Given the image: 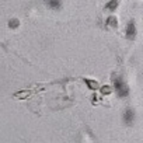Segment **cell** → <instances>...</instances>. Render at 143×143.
Wrapping results in <instances>:
<instances>
[{"instance_id":"obj_7","label":"cell","mask_w":143,"mask_h":143,"mask_svg":"<svg viewBox=\"0 0 143 143\" xmlns=\"http://www.w3.org/2000/svg\"><path fill=\"white\" fill-rule=\"evenodd\" d=\"M87 83H88L91 87H95V83H94V81H87Z\"/></svg>"},{"instance_id":"obj_6","label":"cell","mask_w":143,"mask_h":143,"mask_svg":"<svg viewBox=\"0 0 143 143\" xmlns=\"http://www.w3.org/2000/svg\"><path fill=\"white\" fill-rule=\"evenodd\" d=\"M17 25H18V21H17V20H11V21H10V27H13V28H16Z\"/></svg>"},{"instance_id":"obj_1","label":"cell","mask_w":143,"mask_h":143,"mask_svg":"<svg viewBox=\"0 0 143 143\" xmlns=\"http://www.w3.org/2000/svg\"><path fill=\"white\" fill-rule=\"evenodd\" d=\"M114 86H115V90L118 91L121 97H126L128 94H129V87L125 84V81L122 80L121 77H116L114 80Z\"/></svg>"},{"instance_id":"obj_4","label":"cell","mask_w":143,"mask_h":143,"mask_svg":"<svg viewBox=\"0 0 143 143\" xmlns=\"http://www.w3.org/2000/svg\"><path fill=\"white\" fill-rule=\"evenodd\" d=\"M48 6L52 7V9H59V7H60V3H59V1H49Z\"/></svg>"},{"instance_id":"obj_8","label":"cell","mask_w":143,"mask_h":143,"mask_svg":"<svg viewBox=\"0 0 143 143\" xmlns=\"http://www.w3.org/2000/svg\"><path fill=\"white\" fill-rule=\"evenodd\" d=\"M108 91H109L108 87H104V88H103V93H108Z\"/></svg>"},{"instance_id":"obj_3","label":"cell","mask_w":143,"mask_h":143,"mask_svg":"<svg viewBox=\"0 0 143 143\" xmlns=\"http://www.w3.org/2000/svg\"><path fill=\"white\" fill-rule=\"evenodd\" d=\"M126 34L129 38H133L135 34H136V29H135V24L133 23H129L128 24V27H126Z\"/></svg>"},{"instance_id":"obj_2","label":"cell","mask_w":143,"mask_h":143,"mask_svg":"<svg viewBox=\"0 0 143 143\" xmlns=\"http://www.w3.org/2000/svg\"><path fill=\"white\" fill-rule=\"evenodd\" d=\"M135 119V112H133V109H126L125 114H124V121H125L126 124H132Z\"/></svg>"},{"instance_id":"obj_5","label":"cell","mask_w":143,"mask_h":143,"mask_svg":"<svg viewBox=\"0 0 143 143\" xmlns=\"http://www.w3.org/2000/svg\"><path fill=\"white\" fill-rule=\"evenodd\" d=\"M116 6H118V3H116V1H112V3H108V4H107V9H109V10H114Z\"/></svg>"}]
</instances>
